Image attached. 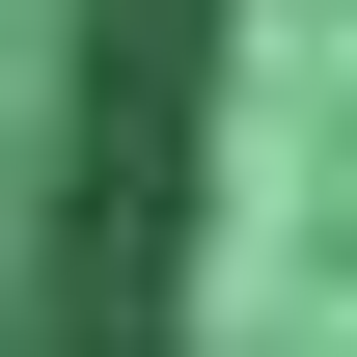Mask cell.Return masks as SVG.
Segmentation results:
<instances>
[{
  "label": "cell",
  "mask_w": 357,
  "mask_h": 357,
  "mask_svg": "<svg viewBox=\"0 0 357 357\" xmlns=\"http://www.w3.org/2000/svg\"><path fill=\"white\" fill-rule=\"evenodd\" d=\"M83 357H357V0H137Z\"/></svg>",
  "instance_id": "cell-1"
}]
</instances>
